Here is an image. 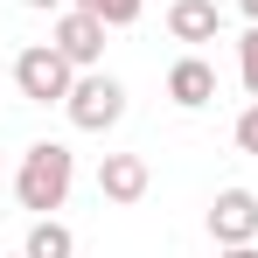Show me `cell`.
Segmentation results:
<instances>
[{
	"mask_svg": "<svg viewBox=\"0 0 258 258\" xmlns=\"http://www.w3.org/2000/svg\"><path fill=\"white\" fill-rule=\"evenodd\" d=\"M237 70H244V91L258 98V21L244 28V42H237Z\"/></svg>",
	"mask_w": 258,
	"mask_h": 258,
	"instance_id": "cell-11",
	"label": "cell"
},
{
	"mask_svg": "<svg viewBox=\"0 0 258 258\" xmlns=\"http://www.w3.org/2000/svg\"><path fill=\"white\" fill-rule=\"evenodd\" d=\"M70 181H77L70 147H63V140H35V147L21 154V174H14V203L35 210V216H49V210L70 203Z\"/></svg>",
	"mask_w": 258,
	"mask_h": 258,
	"instance_id": "cell-1",
	"label": "cell"
},
{
	"mask_svg": "<svg viewBox=\"0 0 258 258\" xmlns=\"http://www.w3.org/2000/svg\"><path fill=\"white\" fill-rule=\"evenodd\" d=\"M70 84H77V63H70L56 42H35V49L14 56V91H21L28 105H63Z\"/></svg>",
	"mask_w": 258,
	"mask_h": 258,
	"instance_id": "cell-2",
	"label": "cell"
},
{
	"mask_svg": "<svg viewBox=\"0 0 258 258\" xmlns=\"http://www.w3.org/2000/svg\"><path fill=\"white\" fill-rule=\"evenodd\" d=\"M21 258H77V237L56 223V216H42L35 230H28V244H21Z\"/></svg>",
	"mask_w": 258,
	"mask_h": 258,
	"instance_id": "cell-9",
	"label": "cell"
},
{
	"mask_svg": "<svg viewBox=\"0 0 258 258\" xmlns=\"http://www.w3.org/2000/svg\"><path fill=\"white\" fill-rule=\"evenodd\" d=\"M21 7H63V0H21Z\"/></svg>",
	"mask_w": 258,
	"mask_h": 258,
	"instance_id": "cell-14",
	"label": "cell"
},
{
	"mask_svg": "<svg viewBox=\"0 0 258 258\" xmlns=\"http://www.w3.org/2000/svg\"><path fill=\"white\" fill-rule=\"evenodd\" d=\"M237 147H244V154H258V98L244 105V119H237Z\"/></svg>",
	"mask_w": 258,
	"mask_h": 258,
	"instance_id": "cell-12",
	"label": "cell"
},
{
	"mask_svg": "<svg viewBox=\"0 0 258 258\" xmlns=\"http://www.w3.org/2000/svg\"><path fill=\"white\" fill-rule=\"evenodd\" d=\"M237 7H244V14H251V21H258V0H237Z\"/></svg>",
	"mask_w": 258,
	"mask_h": 258,
	"instance_id": "cell-15",
	"label": "cell"
},
{
	"mask_svg": "<svg viewBox=\"0 0 258 258\" xmlns=\"http://www.w3.org/2000/svg\"><path fill=\"white\" fill-rule=\"evenodd\" d=\"M216 28H223L216 0H174L168 7V35L174 42H216Z\"/></svg>",
	"mask_w": 258,
	"mask_h": 258,
	"instance_id": "cell-8",
	"label": "cell"
},
{
	"mask_svg": "<svg viewBox=\"0 0 258 258\" xmlns=\"http://www.w3.org/2000/svg\"><path fill=\"white\" fill-rule=\"evenodd\" d=\"M63 112H70L77 133H105V126L126 119V84L105 77V70H84V77L70 84V98H63Z\"/></svg>",
	"mask_w": 258,
	"mask_h": 258,
	"instance_id": "cell-3",
	"label": "cell"
},
{
	"mask_svg": "<svg viewBox=\"0 0 258 258\" xmlns=\"http://www.w3.org/2000/svg\"><path fill=\"white\" fill-rule=\"evenodd\" d=\"M216 258H258V244H223Z\"/></svg>",
	"mask_w": 258,
	"mask_h": 258,
	"instance_id": "cell-13",
	"label": "cell"
},
{
	"mask_svg": "<svg viewBox=\"0 0 258 258\" xmlns=\"http://www.w3.org/2000/svg\"><path fill=\"white\" fill-rule=\"evenodd\" d=\"M77 7L98 14L105 28H126V21H140V7H147V0H77Z\"/></svg>",
	"mask_w": 258,
	"mask_h": 258,
	"instance_id": "cell-10",
	"label": "cell"
},
{
	"mask_svg": "<svg viewBox=\"0 0 258 258\" xmlns=\"http://www.w3.org/2000/svg\"><path fill=\"white\" fill-rule=\"evenodd\" d=\"M147 181H154V174H147L140 154H105V161H98V196H105V203H140Z\"/></svg>",
	"mask_w": 258,
	"mask_h": 258,
	"instance_id": "cell-6",
	"label": "cell"
},
{
	"mask_svg": "<svg viewBox=\"0 0 258 258\" xmlns=\"http://www.w3.org/2000/svg\"><path fill=\"white\" fill-rule=\"evenodd\" d=\"M210 237L216 244H251L258 237V196L251 188H223L210 203Z\"/></svg>",
	"mask_w": 258,
	"mask_h": 258,
	"instance_id": "cell-4",
	"label": "cell"
},
{
	"mask_svg": "<svg viewBox=\"0 0 258 258\" xmlns=\"http://www.w3.org/2000/svg\"><path fill=\"white\" fill-rule=\"evenodd\" d=\"M49 42L63 49L77 70H91V63L105 56V21H98V14H84V7H70V14H56V35H49Z\"/></svg>",
	"mask_w": 258,
	"mask_h": 258,
	"instance_id": "cell-5",
	"label": "cell"
},
{
	"mask_svg": "<svg viewBox=\"0 0 258 258\" xmlns=\"http://www.w3.org/2000/svg\"><path fill=\"white\" fill-rule=\"evenodd\" d=\"M168 98L181 105V112H203V105L216 98V70L203 63V56H181V63L168 70Z\"/></svg>",
	"mask_w": 258,
	"mask_h": 258,
	"instance_id": "cell-7",
	"label": "cell"
}]
</instances>
